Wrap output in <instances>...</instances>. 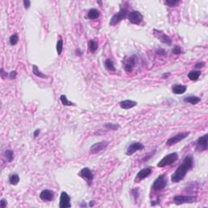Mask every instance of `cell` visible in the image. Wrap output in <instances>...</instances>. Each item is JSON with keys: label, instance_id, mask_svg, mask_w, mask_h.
Listing matches in <instances>:
<instances>
[{"label": "cell", "instance_id": "cell-24", "mask_svg": "<svg viewBox=\"0 0 208 208\" xmlns=\"http://www.w3.org/2000/svg\"><path fill=\"white\" fill-rule=\"evenodd\" d=\"M98 42L94 40H90L88 42V48H89V51L91 52V53H94L96 51L97 49H98Z\"/></svg>", "mask_w": 208, "mask_h": 208}, {"label": "cell", "instance_id": "cell-32", "mask_svg": "<svg viewBox=\"0 0 208 208\" xmlns=\"http://www.w3.org/2000/svg\"><path fill=\"white\" fill-rule=\"evenodd\" d=\"M130 193H131V195H132V197L133 198V199L134 200H137V199L139 197V190L138 188H135V189H133V190H131V191H130Z\"/></svg>", "mask_w": 208, "mask_h": 208}, {"label": "cell", "instance_id": "cell-37", "mask_svg": "<svg viewBox=\"0 0 208 208\" xmlns=\"http://www.w3.org/2000/svg\"><path fill=\"white\" fill-rule=\"evenodd\" d=\"M0 74H1V77L3 79H5L7 76H9V74H7V73L3 70V68H2L1 69H0Z\"/></svg>", "mask_w": 208, "mask_h": 208}, {"label": "cell", "instance_id": "cell-6", "mask_svg": "<svg viewBox=\"0 0 208 208\" xmlns=\"http://www.w3.org/2000/svg\"><path fill=\"white\" fill-rule=\"evenodd\" d=\"M167 184H168V180H167L166 175L165 174H161L154 181V184L152 185V189L156 192L161 191L166 187Z\"/></svg>", "mask_w": 208, "mask_h": 208}, {"label": "cell", "instance_id": "cell-25", "mask_svg": "<svg viewBox=\"0 0 208 208\" xmlns=\"http://www.w3.org/2000/svg\"><path fill=\"white\" fill-rule=\"evenodd\" d=\"M9 182L12 185H16L20 182V176L16 173H13L9 176Z\"/></svg>", "mask_w": 208, "mask_h": 208}, {"label": "cell", "instance_id": "cell-15", "mask_svg": "<svg viewBox=\"0 0 208 208\" xmlns=\"http://www.w3.org/2000/svg\"><path fill=\"white\" fill-rule=\"evenodd\" d=\"M40 198L44 202H51L54 198V191L51 190H43L40 193Z\"/></svg>", "mask_w": 208, "mask_h": 208}, {"label": "cell", "instance_id": "cell-41", "mask_svg": "<svg viewBox=\"0 0 208 208\" xmlns=\"http://www.w3.org/2000/svg\"><path fill=\"white\" fill-rule=\"evenodd\" d=\"M168 76H170V73H165V74H163V78H164V79H166Z\"/></svg>", "mask_w": 208, "mask_h": 208}, {"label": "cell", "instance_id": "cell-29", "mask_svg": "<svg viewBox=\"0 0 208 208\" xmlns=\"http://www.w3.org/2000/svg\"><path fill=\"white\" fill-rule=\"evenodd\" d=\"M63 39H61V37H60V39L58 40L57 44H56V51H57V54H59V55H60L61 53H62V51H63Z\"/></svg>", "mask_w": 208, "mask_h": 208}, {"label": "cell", "instance_id": "cell-5", "mask_svg": "<svg viewBox=\"0 0 208 208\" xmlns=\"http://www.w3.org/2000/svg\"><path fill=\"white\" fill-rule=\"evenodd\" d=\"M197 197L194 195H176L173 197V202L176 205L184 203H193L196 202Z\"/></svg>", "mask_w": 208, "mask_h": 208}, {"label": "cell", "instance_id": "cell-22", "mask_svg": "<svg viewBox=\"0 0 208 208\" xmlns=\"http://www.w3.org/2000/svg\"><path fill=\"white\" fill-rule=\"evenodd\" d=\"M33 73L36 76L39 77V78L45 79L48 77V76L46 75V74H44L43 73H42V72L38 69V68H37V66L36 64H33Z\"/></svg>", "mask_w": 208, "mask_h": 208}, {"label": "cell", "instance_id": "cell-21", "mask_svg": "<svg viewBox=\"0 0 208 208\" xmlns=\"http://www.w3.org/2000/svg\"><path fill=\"white\" fill-rule=\"evenodd\" d=\"M100 16V12L98 10L92 8L88 12V18L90 20H96Z\"/></svg>", "mask_w": 208, "mask_h": 208}, {"label": "cell", "instance_id": "cell-18", "mask_svg": "<svg viewBox=\"0 0 208 208\" xmlns=\"http://www.w3.org/2000/svg\"><path fill=\"white\" fill-rule=\"evenodd\" d=\"M137 105V103L135 102V101H133V100H124V101H122L120 103V106L122 109L124 110H129V109H131L136 107Z\"/></svg>", "mask_w": 208, "mask_h": 208}, {"label": "cell", "instance_id": "cell-8", "mask_svg": "<svg viewBox=\"0 0 208 208\" xmlns=\"http://www.w3.org/2000/svg\"><path fill=\"white\" fill-rule=\"evenodd\" d=\"M208 134L206 133L203 136L199 137L198 139L197 140L196 146H195V150L198 152H202V151H207L208 148Z\"/></svg>", "mask_w": 208, "mask_h": 208}, {"label": "cell", "instance_id": "cell-16", "mask_svg": "<svg viewBox=\"0 0 208 208\" xmlns=\"http://www.w3.org/2000/svg\"><path fill=\"white\" fill-rule=\"evenodd\" d=\"M152 173V168H146L142 169L140 172L137 174L136 176V181H142L149 176Z\"/></svg>", "mask_w": 208, "mask_h": 208}, {"label": "cell", "instance_id": "cell-39", "mask_svg": "<svg viewBox=\"0 0 208 208\" xmlns=\"http://www.w3.org/2000/svg\"><path fill=\"white\" fill-rule=\"evenodd\" d=\"M0 205H1V207L2 208H5L7 207V201L5 199H1V201H0Z\"/></svg>", "mask_w": 208, "mask_h": 208}, {"label": "cell", "instance_id": "cell-23", "mask_svg": "<svg viewBox=\"0 0 208 208\" xmlns=\"http://www.w3.org/2000/svg\"><path fill=\"white\" fill-rule=\"evenodd\" d=\"M104 65L107 69L110 72H115V68L114 63L111 59H107L104 62Z\"/></svg>", "mask_w": 208, "mask_h": 208}, {"label": "cell", "instance_id": "cell-35", "mask_svg": "<svg viewBox=\"0 0 208 208\" xmlns=\"http://www.w3.org/2000/svg\"><path fill=\"white\" fill-rule=\"evenodd\" d=\"M206 65V63L204 62H199V63H197L194 64V68H198V69H200L202 68H204Z\"/></svg>", "mask_w": 208, "mask_h": 208}, {"label": "cell", "instance_id": "cell-36", "mask_svg": "<svg viewBox=\"0 0 208 208\" xmlns=\"http://www.w3.org/2000/svg\"><path fill=\"white\" fill-rule=\"evenodd\" d=\"M23 4H24L25 9H29V8L30 7L31 2L30 1H29V0H24V1H23Z\"/></svg>", "mask_w": 208, "mask_h": 208}, {"label": "cell", "instance_id": "cell-9", "mask_svg": "<svg viewBox=\"0 0 208 208\" xmlns=\"http://www.w3.org/2000/svg\"><path fill=\"white\" fill-rule=\"evenodd\" d=\"M153 33H154V37H156L157 39L159 40V42H161L163 44H165L167 46H171L172 43V41L171 39V37L168 36L167 34L163 33V31H160L159 29H153Z\"/></svg>", "mask_w": 208, "mask_h": 208}, {"label": "cell", "instance_id": "cell-2", "mask_svg": "<svg viewBox=\"0 0 208 208\" xmlns=\"http://www.w3.org/2000/svg\"><path fill=\"white\" fill-rule=\"evenodd\" d=\"M129 14V12L128 5H127V3H124V6L121 7L120 11H119L117 13H115V14L112 16L111 21H110L109 24L112 25V26L116 25V24H119L121 21H123L124 19L127 18Z\"/></svg>", "mask_w": 208, "mask_h": 208}, {"label": "cell", "instance_id": "cell-42", "mask_svg": "<svg viewBox=\"0 0 208 208\" xmlns=\"http://www.w3.org/2000/svg\"><path fill=\"white\" fill-rule=\"evenodd\" d=\"M90 207H93L94 206V201H91L90 202Z\"/></svg>", "mask_w": 208, "mask_h": 208}, {"label": "cell", "instance_id": "cell-12", "mask_svg": "<svg viewBox=\"0 0 208 208\" xmlns=\"http://www.w3.org/2000/svg\"><path fill=\"white\" fill-rule=\"evenodd\" d=\"M108 145L109 142H107V141H102V142H97V143H95L91 146L90 149V152L91 154H96L107 149Z\"/></svg>", "mask_w": 208, "mask_h": 208}, {"label": "cell", "instance_id": "cell-28", "mask_svg": "<svg viewBox=\"0 0 208 208\" xmlns=\"http://www.w3.org/2000/svg\"><path fill=\"white\" fill-rule=\"evenodd\" d=\"M104 127L107 130H113V131H115V130H118L120 129L119 124H112V123H107V124H104Z\"/></svg>", "mask_w": 208, "mask_h": 208}, {"label": "cell", "instance_id": "cell-13", "mask_svg": "<svg viewBox=\"0 0 208 208\" xmlns=\"http://www.w3.org/2000/svg\"><path fill=\"white\" fill-rule=\"evenodd\" d=\"M145 148L144 145L139 142H133L132 144H130L129 146V147L127 149L126 151V154L127 155H132L134 153H136L137 151H142Z\"/></svg>", "mask_w": 208, "mask_h": 208}, {"label": "cell", "instance_id": "cell-19", "mask_svg": "<svg viewBox=\"0 0 208 208\" xmlns=\"http://www.w3.org/2000/svg\"><path fill=\"white\" fill-rule=\"evenodd\" d=\"M201 101V98L198 96H194V95H191V96H187L185 97L184 98V102L188 103H190V104H193V105H196L198 103Z\"/></svg>", "mask_w": 208, "mask_h": 208}, {"label": "cell", "instance_id": "cell-40", "mask_svg": "<svg viewBox=\"0 0 208 208\" xmlns=\"http://www.w3.org/2000/svg\"><path fill=\"white\" fill-rule=\"evenodd\" d=\"M39 133H40V129H36L35 131H34V133H33V137H34V138H36L37 137V136L39 135Z\"/></svg>", "mask_w": 208, "mask_h": 208}, {"label": "cell", "instance_id": "cell-3", "mask_svg": "<svg viewBox=\"0 0 208 208\" xmlns=\"http://www.w3.org/2000/svg\"><path fill=\"white\" fill-rule=\"evenodd\" d=\"M178 159H179V155L176 152H173L171 154H167L166 156H164L162 159L160 160L159 163H158V167L159 168H164V167L172 165L177 161Z\"/></svg>", "mask_w": 208, "mask_h": 208}, {"label": "cell", "instance_id": "cell-11", "mask_svg": "<svg viewBox=\"0 0 208 208\" xmlns=\"http://www.w3.org/2000/svg\"><path fill=\"white\" fill-rule=\"evenodd\" d=\"M129 21L131 24L139 25L143 21V15L138 11H132L128 15Z\"/></svg>", "mask_w": 208, "mask_h": 208}, {"label": "cell", "instance_id": "cell-33", "mask_svg": "<svg viewBox=\"0 0 208 208\" xmlns=\"http://www.w3.org/2000/svg\"><path fill=\"white\" fill-rule=\"evenodd\" d=\"M172 54H181L183 53V51H182V50H181L180 46H176L172 50Z\"/></svg>", "mask_w": 208, "mask_h": 208}, {"label": "cell", "instance_id": "cell-14", "mask_svg": "<svg viewBox=\"0 0 208 208\" xmlns=\"http://www.w3.org/2000/svg\"><path fill=\"white\" fill-rule=\"evenodd\" d=\"M71 198L69 195L66 192H62L60 198V208H68L71 207V203H70Z\"/></svg>", "mask_w": 208, "mask_h": 208}, {"label": "cell", "instance_id": "cell-17", "mask_svg": "<svg viewBox=\"0 0 208 208\" xmlns=\"http://www.w3.org/2000/svg\"><path fill=\"white\" fill-rule=\"evenodd\" d=\"M187 90V86L183 85L176 84L172 87V91L175 94H183Z\"/></svg>", "mask_w": 208, "mask_h": 208}, {"label": "cell", "instance_id": "cell-38", "mask_svg": "<svg viewBox=\"0 0 208 208\" xmlns=\"http://www.w3.org/2000/svg\"><path fill=\"white\" fill-rule=\"evenodd\" d=\"M16 76H17V73H16V71H12L11 73H9V78L10 79H15V77H16Z\"/></svg>", "mask_w": 208, "mask_h": 208}, {"label": "cell", "instance_id": "cell-34", "mask_svg": "<svg viewBox=\"0 0 208 208\" xmlns=\"http://www.w3.org/2000/svg\"><path fill=\"white\" fill-rule=\"evenodd\" d=\"M156 54H158V55H160V56H162V55H165V54H167L166 51L164 50V49H162V48H159L158 49V50H156Z\"/></svg>", "mask_w": 208, "mask_h": 208}, {"label": "cell", "instance_id": "cell-26", "mask_svg": "<svg viewBox=\"0 0 208 208\" xmlns=\"http://www.w3.org/2000/svg\"><path fill=\"white\" fill-rule=\"evenodd\" d=\"M3 156L8 163H11L14 159V152L12 150H7L3 153Z\"/></svg>", "mask_w": 208, "mask_h": 208}, {"label": "cell", "instance_id": "cell-27", "mask_svg": "<svg viewBox=\"0 0 208 208\" xmlns=\"http://www.w3.org/2000/svg\"><path fill=\"white\" fill-rule=\"evenodd\" d=\"M60 101L63 106H76L75 103L69 101L66 95H64V94H62L60 96Z\"/></svg>", "mask_w": 208, "mask_h": 208}, {"label": "cell", "instance_id": "cell-7", "mask_svg": "<svg viewBox=\"0 0 208 208\" xmlns=\"http://www.w3.org/2000/svg\"><path fill=\"white\" fill-rule=\"evenodd\" d=\"M190 132H182V133H179L177 134H176L175 136H173L172 137L168 139V141L166 142V146H172L177 144L178 142H180L182 140L186 138L188 136L190 135Z\"/></svg>", "mask_w": 208, "mask_h": 208}, {"label": "cell", "instance_id": "cell-4", "mask_svg": "<svg viewBox=\"0 0 208 208\" xmlns=\"http://www.w3.org/2000/svg\"><path fill=\"white\" fill-rule=\"evenodd\" d=\"M138 61V56L137 54H133L129 58L125 59L124 62V69L126 73H129L133 72V68H135L136 64Z\"/></svg>", "mask_w": 208, "mask_h": 208}, {"label": "cell", "instance_id": "cell-20", "mask_svg": "<svg viewBox=\"0 0 208 208\" xmlns=\"http://www.w3.org/2000/svg\"><path fill=\"white\" fill-rule=\"evenodd\" d=\"M201 72L199 70H193L190 73H188V77L190 78V80L193 81V82H195V81H198L199 78V76H201Z\"/></svg>", "mask_w": 208, "mask_h": 208}, {"label": "cell", "instance_id": "cell-1", "mask_svg": "<svg viewBox=\"0 0 208 208\" xmlns=\"http://www.w3.org/2000/svg\"><path fill=\"white\" fill-rule=\"evenodd\" d=\"M193 158L192 155H187L183 160V162L171 176V181L173 183H178L182 181L187 172L193 168Z\"/></svg>", "mask_w": 208, "mask_h": 208}, {"label": "cell", "instance_id": "cell-10", "mask_svg": "<svg viewBox=\"0 0 208 208\" xmlns=\"http://www.w3.org/2000/svg\"><path fill=\"white\" fill-rule=\"evenodd\" d=\"M78 176L82 179H84L86 181L89 185L92 184V181L94 180V174L89 168H82L78 173Z\"/></svg>", "mask_w": 208, "mask_h": 208}, {"label": "cell", "instance_id": "cell-31", "mask_svg": "<svg viewBox=\"0 0 208 208\" xmlns=\"http://www.w3.org/2000/svg\"><path fill=\"white\" fill-rule=\"evenodd\" d=\"M180 3H181V1H179V0H172V1H168V0H167V1L164 2V3H165L166 5H168V6L169 7H176Z\"/></svg>", "mask_w": 208, "mask_h": 208}, {"label": "cell", "instance_id": "cell-30", "mask_svg": "<svg viewBox=\"0 0 208 208\" xmlns=\"http://www.w3.org/2000/svg\"><path fill=\"white\" fill-rule=\"evenodd\" d=\"M19 41V37L18 35H17V33H15V34H13V35H12V36L10 37L9 38V42L10 44L12 46H15L17 44V42H18Z\"/></svg>", "mask_w": 208, "mask_h": 208}]
</instances>
